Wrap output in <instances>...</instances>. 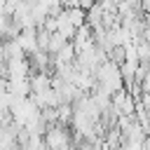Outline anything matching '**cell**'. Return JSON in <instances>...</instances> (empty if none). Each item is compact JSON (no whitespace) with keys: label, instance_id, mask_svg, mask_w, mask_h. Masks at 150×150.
<instances>
[{"label":"cell","instance_id":"obj_1","mask_svg":"<svg viewBox=\"0 0 150 150\" xmlns=\"http://www.w3.org/2000/svg\"><path fill=\"white\" fill-rule=\"evenodd\" d=\"M45 145L47 150H73V141L66 124H49L45 131Z\"/></svg>","mask_w":150,"mask_h":150},{"label":"cell","instance_id":"obj_3","mask_svg":"<svg viewBox=\"0 0 150 150\" xmlns=\"http://www.w3.org/2000/svg\"><path fill=\"white\" fill-rule=\"evenodd\" d=\"M14 40L19 42V47H21L23 52L33 54V52L38 49V28H21Z\"/></svg>","mask_w":150,"mask_h":150},{"label":"cell","instance_id":"obj_7","mask_svg":"<svg viewBox=\"0 0 150 150\" xmlns=\"http://www.w3.org/2000/svg\"><path fill=\"white\" fill-rule=\"evenodd\" d=\"M66 42H68V40H66V38H63L59 30H54V33L49 35V45H47V52H49V54H56V52H59V49H61Z\"/></svg>","mask_w":150,"mask_h":150},{"label":"cell","instance_id":"obj_9","mask_svg":"<svg viewBox=\"0 0 150 150\" xmlns=\"http://www.w3.org/2000/svg\"><path fill=\"white\" fill-rule=\"evenodd\" d=\"M141 89H143V91H148V94H150V70H148V73H145V77H143V82H141Z\"/></svg>","mask_w":150,"mask_h":150},{"label":"cell","instance_id":"obj_4","mask_svg":"<svg viewBox=\"0 0 150 150\" xmlns=\"http://www.w3.org/2000/svg\"><path fill=\"white\" fill-rule=\"evenodd\" d=\"M7 91L16 98H26L30 96V80L28 77H19V80H7Z\"/></svg>","mask_w":150,"mask_h":150},{"label":"cell","instance_id":"obj_2","mask_svg":"<svg viewBox=\"0 0 150 150\" xmlns=\"http://www.w3.org/2000/svg\"><path fill=\"white\" fill-rule=\"evenodd\" d=\"M5 77H7V80L30 77V61H26L23 56H19V59H7V61H5Z\"/></svg>","mask_w":150,"mask_h":150},{"label":"cell","instance_id":"obj_11","mask_svg":"<svg viewBox=\"0 0 150 150\" xmlns=\"http://www.w3.org/2000/svg\"><path fill=\"white\" fill-rule=\"evenodd\" d=\"M120 150H122V148H120Z\"/></svg>","mask_w":150,"mask_h":150},{"label":"cell","instance_id":"obj_5","mask_svg":"<svg viewBox=\"0 0 150 150\" xmlns=\"http://www.w3.org/2000/svg\"><path fill=\"white\" fill-rule=\"evenodd\" d=\"M75 56H77V54H75V45L68 40V42L56 52L54 61H56V66H59V63H75Z\"/></svg>","mask_w":150,"mask_h":150},{"label":"cell","instance_id":"obj_8","mask_svg":"<svg viewBox=\"0 0 150 150\" xmlns=\"http://www.w3.org/2000/svg\"><path fill=\"white\" fill-rule=\"evenodd\" d=\"M56 110H59V124H70V120H73V103H61Z\"/></svg>","mask_w":150,"mask_h":150},{"label":"cell","instance_id":"obj_10","mask_svg":"<svg viewBox=\"0 0 150 150\" xmlns=\"http://www.w3.org/2000/svg\"><path fill=\"white\" fill-rule=\"evenodd\" d=\"M141 9L143 14H150V0H141Z\"/></svg>","mask_w":150,"mask_h":150},{"label":"cell","instance_id":"obj_6","mask_svg":"<svg viewBox=\"0 0 150 150\" xmlns=\"http://www.w3.org/2000/svg\"><path fill=\"white\" fill-rule=\"evenodd\" d=\"M66 14H68V19L75 28L87 23V9H82V7H66Z\"/></svg>","mask_w":150,"mask_h":150}]
</instances>
